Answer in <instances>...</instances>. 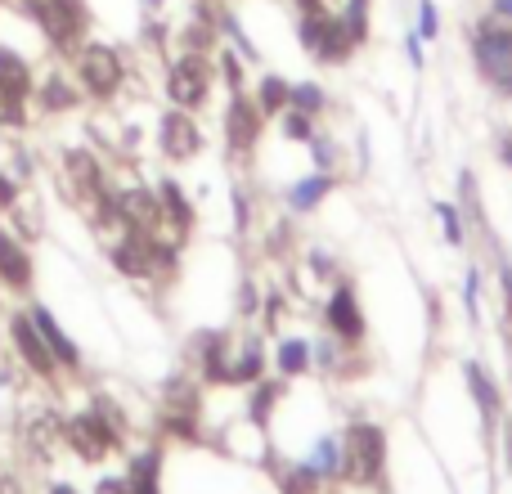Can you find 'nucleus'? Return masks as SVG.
I'll return each mask as SVG.
<instances>
[{
  "label": "nucleus",
  "mask_w": 512,
  "mask_h": 494,
  "mask_svg": "<svg viewBox=\"0 0 512 494\" xmlns=\"http://www.w3.org/2000/svg\"><path fill=\"white\" fill-rule=\"evenodd\" d=\"M288 81L283 77H261V86H256V108L261 113H283L288 108Z\"/></svg>",
  "instance_id": "f8f14e48"
},
{
  "label": "nucleus",
  "mask_w": 512,
  "mask_h": 494,
  "mask_svg": "<svg viewBox=\"0 0 512 494\" xmlns=\"http://www.w3.org/2000/svg\"><path fill=\"white\" fill-rule=\"evenodd\" d=\"M117 212H122V221H131L135 230H144V225L158 221V198L144 194V189H131V194L117 198Z\"/></svg>",
  "instance_id": "9b49d317"
},
{
  "label": "nucleus",
  "mask_w": 512,
  "mask_h": 494,
  "mask_svg": "<svg viewBox=\"0 0 512 494\" xmlns=\"http://www.w3.org/2000/svg\"><path fill=\"white\" fill-rule=\"evenodd\" d=\"M36 328H41V333H45V342H50V351H54V355H59V360L77 364V351H72V342H68V337H63V333H59V328H54V319H50V315H45V310H41V315H36Z\"/></svg>",
  "instance_id": "6ab92c4d"
},
{
  "label": "nucleus",
  "mask_w": 512,
  "mask_h": 494,
  "mask_svg": "<svg viewBox=\"0 0 512 494\" xmlns=\"http://www.w3.org/2000/svg\"><path fill=\"white\" fill-rule=\"evenodd\" d=\"M328 328H333L342 342H360V337H364V319H360V310H355L351 288H337L333 292V301H328Z\"/></svg>",
  "instance_id": "9d476101"
},
{
  "label": "nucleus",
  "mask_w": 512,
  "mask_h": 494,
  "mask_svg": "<svg viewBox=\"0 0 512 494\" xmlns=\"http://www.w3.org/2000/svg\"><path fill=\"white\" fill-rule=\"evenodd\" d=\"M68 171H72V180H77L81 194H95L99 189V171H95V162H90V153H72Z\"/></svg>",
  "instance_id": "a211bd4d"
},
{
  "label": "nucleus",
  "mask_w": 512,
  "mask_h": 494,
  "mask_svg": "<svg viewBox=\"0 0 512 494\" xmlns=\"http://www.w3.org/2000/svg\"><path fill=\"white\" fill-rule=\"evenodd\" d=\"M283 490L288 494H315V468H292V472H283Z\"/></svg>",
  "instance_id": "b1692460"
},
{
  "label": "nucleus",
  "mask_w": 512,
  "mask_h": 494,
  "mask_svg": "<svg viewBox=\"0 0 512 494\" xmlns=\"http://www.w3.org/2000/svg\"><path fill=\"white\" fill-rule=\"evenodd\" d=\"M490 14L504 18V23H512V0H490Z\"/></svg>",
  "instance_id": "c85d7f7f"
},
{
  "label": "nucleus",
  "mask_w": 512,
  "mask_h": 494,
  "mask_svg": "<svg viewBox=\"0 0 512 494\" xmlns=\"http://www.w3.org/2000/svg\"><path fill=\"white\" fill-rule=\"evenodd\" d=\"M0 90H9V95H27V68L14 59V54H0Z\"/></svg>",
  "instance_id": "f3484780"
},
{
  "label": "nucleus",
  "mask_w": 512,
  "mask_h": 494,
  "mask_svg": "<svg viewBox=\"0 0 512 494\" xmlns=\"http://www.w3.org/2000/svg\"><path fill=\"white\" fill-rule=\"evenodd\" d=\"M0 494H18V490H14V481H0Z\"/></svg>",
  "instance_id": "473e14b6"
},
{
  "label": "nucleus",
  "mask_w": 512,
  "mask_h": 494,
  "mask_svg": "<svg viewBox=\"0 0 512 494\" xmlns=\"http://www.w3.org/2000/svg\"><path fill=\"white\" fill-rule=\"evenodd\" d=\"M328 189H333V176H310V180H301V185L292 189V207H301V212H306V207H315L319 198L328 194Z\"/></svg>",
  "instance_id": "dca6fc26"
},
{
  "label": "nucleus",
  "mask_w": 512,
  "mask_h": 494,
  "mask_svg": "<svg viewBox=\"0 0 512 494\" xmlns=\"http://www.w3.org/2000/svg\"><path fill=\"white\" fill-rule=\"evenodd\" d=\"M0 203H9V180H0Z\"/></svg>",
  "instance_id": "2f4dec72"
},
{
  "label": "nucleus",
  "mask_w": 512,
  "mask_h": 494,
  "mask_svg": "<svg viewBox=\"0 0 512 494\" xmlns=\"http://www.w3.org/2000/svg\"><path fill=\"white\" fill-rule=\"evenodd\" d=\"M36 18H41L45 32H50L59 45H68L72 36L81 32V18H77V5H72V0H36Z\"/></svg>",
  "instance_id": "6e6552de"
},
{
  "label": "nucleus",
  "mask_w": 512,
  "mask_h": 494,
  "mask_svg": "<svg viewBox=\"0 0 512 494\" xmlns=\"http://www.w3.org/2000/svg\"><path fill=\"white\" fill-rule=\"evenodd\" d=\"M207 90H212V68H207L198 54H185L167 77V95L176 99L180 108H198L207 99Z\"/></svg>",
  "instance_id": "7ed1b4c3"
},
{
  "label": "nucleus",
  "mask_w": 512,
  "mask_h": 494,
  "mask_svg": "<svg viewBox=\"0 0 512 494\" xmlns=\"http://www.w3.org/2000/svg\"><path fill=\"white\" fill-rule=\"evenodd\" d=\"M342 472L360 486H369L382 468V432L373 423H351L346 427V445H342Z\"/></svg>",
  "instance_id": "f03ea898"
},
{
  "label": "nucleus",
  "mask_w": 512,
  "mask_h": 494,
  "mask_svg": "<svg viewBox=\"0 0 512 494\" xmlns=\"http://www.w3.org/2000/svg\"><path fill=\"white\" fill-rule=\"evenodd\" d=\"M342 445L337 441H319V450H315V459H310V468L315 472H342Z\"/></svg>",
  "instance_id": "5701e85b"
},
{
  "label": "nucleus",
  "mask_w": 512,
  "mask_h": 494,
  "mask_svg": "<svg viewBox=\"0 0 512 494\" xmlns=\"http://www.w3.org/2000/svg\"><path fill=\"white\" fill-rule=\"evenodd\" d=\"M288 108H301V113L315 117V113H324L328 108V95L315 86V81H297V86L288 90Z\"/></svg>",
  "instance_id": "4468645a"
},
{
  "label": "nucleus",
  "mask_w": 512,
  "mask_h": 494,
  "mask_svg": "<svg viewBox=\"0 0 512 494\" xmlns=\"http://www.w3.org/2000/svg\"><path fill=\"white\" fill-rule=\"evenodd\" d=\"M355 50H360V41H355V32L342 23V14L333 9V14H328V23H324V36H319V45L310 54H315L319 63H328V68H342Z\"/></svg>",
  "instance_id": "39448f33"
},
{
  "label": "nucleus",
  "mask_w": 512,
  "mask_h": 494,
  "mask_svg": "<svg viewBox=\"0 0 512 494\" xmlns=\"http://www.w3.org/2000/svg\"><path fill=\"white\" fill-rule=\"evenodd\" d=\"M306 364H310V346L297 342V337H288V342L279 346V369L283 373H301Z\"/></svg>",
  "instance_id": "412c9836"
},
{
  "label": "nucleus",
  "mask_w": 512,
  "mask_h": 494,
  "mask_svg": "<svg viewBox=\"0 0 512 494\" xmlns=\"http://www.w3.org/2000/svg\"><path fill=\"white\" fill-rule=\"evenodd\" d=\"M18 95H9V90H0V122H18Z\"/></svg>",
  "instance_id": "bb28decb"
},
{
  "label": "nucleus",
  "mask_w": 512,
  "mask_h": 494,
  "mask_svg": "<svg viewBox=\"0 0 512 494\" xmlns=\"http://www.w3.org/2000/svg\"><path fill=\"white\" fill-rule=\"evenodd\" d=\"M405 50H409V59H414V68H418V63H423V36H414V32H409Z\"/></svg>",
  "instance_id": "cd10ccee"
},
{
  "label": "nucleus",
  "mask_w": 512,
  "mask_h": 494,
  "mask_svg": "<svg viewBox=\"0 0 512 494\" xmlns=\"http://www.w3.org/2000/svg\"><path fill=\"white\" fill-rule=\"evenodd\" d=\"M472 59H477L481 77L499 90V95L512 99V23L486 14L477 27H472Z\"/></svg>",
  "instance_id": "f257e3e1"
},
{
  "label": "nucleus",
  "mask_w": 512,
  "mask_h": 494,
  "mask_svg": "<svg viewBox=\"0 0 512 494\" xmlns=\"http://www.w3.org/2000/svg\"><path fill=\"white\" fill-rule=\"evenodd\" d=\"M436 212H441V221H445V234H450V243H459L463 239V225H459V212H454L450 203H441L436 207Z\"/></svg>",
  "instance_id": "a878e982"
},
{
  "label": "nucleus",
  "mask_w": 512,
  "mask_h": 494,
  "mask_svg": "<svg viewBox=\"0 0 512 494\" xmlns=\"http://www.w3.org/2000/svg\"><path fill=\"white\" fill-rule=\"evenodd\" d=\"M198 149H203V135H198V126L185 113L162 117V153L167 158H194Z\"/></svg>",
  "instance_id": "0eeeda50"
},
{
  "label": "nucleus",
  "mask_w": 512,
  "mask_h": 494,
  "mask_svg": "<svg viewBox=\"0 0 512 494\" xmlns=\"http://www.w3.org/2000/svg\"><path fill=\"white\" fill-rule=\"evenodd\" d=\"M50 104H54V108H63V104H68V90H63L59 81H54V86H50Z\"/></svg>",
  "instance_id": "c756f323"
},
{
  "label": "nucleus",
  "mask_w": 512,
  "mask_h": 494,
  "mask_svg": "<svg viewBox=\"0 0 512 494\" xmlns=\"http://www.w3.org/2000/svg\"><path fill=\"white\" fill-rule=\"evenodd\" d=\"M54 494H68V490H54Z\"/></svg>",
  "instance_id": "72a5a7b5"
},
{
  "label": "nucleus",
  "mask_w": 512,
  "mask_h": 494,
  "mask_svg": "<svg viewBox=\"0 0 512 494\" xmlns=\"http://www.w3.org/2000/svg\"><path fill=\"white\" fill-rule=\"evenodd\" d=\"M468 378H472V391H477V400L490 409V414H495V409H499V396H495V387H490V382H486V373H481L477 364H472V369H468Z\"/></svg>",
  "instance_id": "393cba45"
},
{
  "label": "nucleus",
  "mask_w": 512,
  "mask_h": 494,
  "mask_svg": "<svg viewBox=\"0 0 512 494\" xmlns=\"http://www.w3.org/2000/svg\"><path fill=\"white\" fill-rule=\"evenodd\" d=\"M14 337H18V346H23V355H27V364H36V369H50V351H45V342H36V328H32V319H18L14 324Z\"/></svg>",
  "instance_id": "ddd939ff"
},
{
  "label": "nucleus",
  "mask_w": 512,
  "mask_h": 494,
  "mask_svg": "<svg viewBox=\"0 0 512 494\" xmlns=\"http://www.w3.org/2000/svg\"><path fill=\"white\" fill-rule=\"evenodd\" d=\"M0 274H5L14 288H23V283H27V256L18 252L9 239H0Z\"/></svg>",
  "instance_id": "2eb2a0df"
},
{
  "label": "nucleus",
  "mask_w": 512,
  "mask_h": 494,
  "mask_svg": "<svg viewBox=\"0 0 512 494\" xmlns=\"http://www.w3.org/2000/svg\"><path fill=\"white\" fill-rule=\"evenodd\" d=\"M418 36L423 41L441 36V9H436V0H418Z\"/></svg>",
  "instance_id": "4be33fe9"
},
{
  "label": "nucleus",
  "mask_w": 512,
  "mask_h": 494,
  "mask_svg": "<svg viewBox=\"0 0 512 494\" xmlns=\"http://www.w3.org/2000/svg\"><path fill=\"white\" fill-rule=\"evenodd\" d=\"M68 441H72V450H81L86 459H99V454H108V445H113V432H108L95 414H81L68 423Z\"/></svg>",
  "instance_id": "1a4fd4ad"
},
{
  "label": "nucleus",
  "mask_w": 512,
  "mask_h": 494,
  "mask_svg": "<svg viewBox=\"0 0 512 494\" xmlns=\"http://www.w3.org/2000/svg\"><path fill=\"white\" fill-rule=\"evenodd\" d=\"M261 122H265V113L252 104V99H243V95H234V104H230V113H225V131H230V144L239 153H248L256 140H261Z\"/></svg>",
  "instance_id": "423d86ee"
},
{
  "label": "nucleus",
  "mask_w": 512,
  "mask_h": 494,
  "mask_svg": "<svg viewBox=\"0 0 512 494\" xmlns=\"http://www.w3.org/2000/svg\"><path fill=\"white\" fill-rule=\"evenodd\" d=\"M81 81L90 86V95H113V90L122 86V63H117V54L108 50V45H90V50L81 54Z\"/></svg>",
  "instance_id": "20e7f679"
},
{
  "label": "nucleus",
  "mask_w": 512,
  "mask_h": 494,
  "mask_svg": "<svg viewBox=\"0 0 512 494\" xmlns=\"http://www.w3.org/2000/svg\"><path fill=\"white\" fill-rule=\"evenodd\" d=\"M283 135L288 140H306L310 144V135H315V117L310 113H301V108H283Z\"/></svg>",
  "instance_id": "aec40b11"
},
{
  "label": "nucleus",
  "mask_w": 512,
  "mask_h": 494,
  "mask_svg": "<svg viewBox=\"0 0 512 494\" xmlns=\"http://www.w3.org/2000/svg\"><path fill=\"white\" fill-rule=\"evenodd\" d=\"M99 494H131V486H122V481H104Z\"/></svg>",
  "instance_id": "7c9ffc66"
}]
</instances>
